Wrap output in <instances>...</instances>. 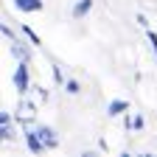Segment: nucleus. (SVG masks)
Segmentation results:
<instances>
[{
  "label": "nucleus",
  "mask_w": 157,
  "mask_h": 157,
  "mask_svg": "<svg viewBox=\"0 0 157 157\" xmlns=\"http://www.w3.org/2000/svg\"><path fill=\"white\" fill-rule=\"evenodd\" d=\"M25 149H28L31 154H42L48 146H45L42 137H39V132H36V129H28V132H25Z\"/></svg>",
  "instance_id": "2"
},
{
  "label": "nucleus",
  "mask_w": 157,
  "mask_h": 157,
  "mask_svg": "<svg viewBox=\"0 0 157 157\" xmlns=\"http://www.w3.org/2000/svg\"><path fill=\"white\" fill-rule=\"evenodd\" d=\"M90 9H93V0H78V3L73 6V17H76V20H82V17L90 14Z\"/></svg>",
  "instance_id": "6"
},
{
  "label": "nucleus",
  "mask_w": 157,
  "mask_h": 157,
  "mask_svg": "<svg viewBox=\"0 0 157 157\" xmlns=\"http://www.w3.org/2000/svg\"><path fill=\"white\" fill-rule=\"evenodd\" d=\"M124 112H129V104L124 101V98H115V101L107 104V115L109 118H118V115H124Z\"/></svg>",
  "instance_id": "5"
},
{
  "label": "nucleus",
  "mask_w": 157,
  "mask_h": 157,
  "mask_svg": "<svg viewBox=\"0 0 157 157\" xmlns=\"http://www.w3.org/2000/svg\"><path fill=\"white\" fill-rule=\"evenodd\" d=\"M3 124H11V112H0V126Z\"/></svg>",
  "instance_id": "14"
},
{
  "label": "nucleus",
  "mask_w": 157,
  "mask_h": 157,
  "mask_svg": "<svg viewBox=\"0 0 157 157\" xmlns=\"http://www.w3.org/2000/svg\"><path fill=\"white\" fill-rule=\"evenodd\" d=\"M132 129H143V118H140V115H137L135 121H132Z\"/></svg>",
  "instance_id": "15"
},
{
  "label": "nucleus",
  "mask_w": 157,
  "mask_h": 157,
  "mask_svg": "<svg viewBox=\"0 0 157 157\" xmlns=\"http://www.w3.org/2000/svg\"><path fill=\"white\" fill-rule=\"evenodd\" d=\"M28 84H31L28 62H20V65L14 67V90H17V93H28Z\"/></svg>",
  "instance_id": "1"
},
{
  "label": "nucleus",
  "mask_w": 157,
  "mask_h": 157,
  "mask_svg": "<svg viewBox=\"0 0 157 157\" xmlns=\"http://www.w3.org/2000/svg\"><path fill=\"white\" fill-rule=\"evenodd\" d=\"M11 53H14L17 59H20V62H28V56H31V53H28V51H25L23 45H20V42H17V39H14V42H11Z\"/></svg>",
  "instance_id": "7"
},
{
  "label": "nucleus",
  "mask_w": 157,
  "mask_h": 157,
  "mask_svg": "<svg viewBox=\"0 0 157 157\" xmlns=\"http://www.w3.org/2000/svg\"><path fill=\"white\" fill-rule=\"evenodd\" d=\"M23 34L28 36V42H31V45H36V48L42 45V36H39V34H36V31H34L31 25H23Z\"/></svg>",
  "instance_id": "8"
},
{
  "label": "nucleus",
  "mask_w": 157,
  "mask_h": 157,
  "mask_svg": "<svg viewBox=\"0 0 157 157\" xmlns=\"http://www.w3.org/2000/svg\"><path fill=\"white\" fill-rule=\"evenodd\" d=\"M137 23H140L143 28H149V20H146V14H137Z\"/></svg>",
  "instance_id": "16"
},
{
  "label": "nucleus",
  "mask_w": 157,
  "mask_h": 157,
  "mask_svg": "<svg viewBox=\"0 0 157 157\" xmlns=\"http://www.w3.org/2000/svg\"><path fill=\"white\" fill-rule=\"evenodd\" d=\"M36 132H39V137L45 140L48 149H56V146H59V135H56L51 126H36Z\"/></svg>",
  "instance_id": "3"
},
{
  "label": "nucleus",
  "mask_w": 157,
  "mask_h": 157,
  "mask_svg": "<svg viewBox=\"0 0 157 157\" xmlns=\"http://www.w3.org/2000/svg\"><path fill=\"white\" fill-rule=\"evenodd\" d=\"M53 78H56V82H59V84H65V73H62V70H59V67H53Z\"/></svg>",
  "instance_id": "13"
},
{
  "label": "nucleus",
  "mask_w": 157,
  "mask_h": 157,
  "mask_svg": "<svg viewBox=\"0 0 157 157\" xmlns=\"http://www.w3.org/2000/svg\"><path fill=\"white\" fill-rule=\"evenodd\" d=\"M146 36H149V45H151V51H154V59H157V31H149V28H146Z\"/></svg>",
  "instance_id": "10"
},
{
  "label": "nucleus",
  "mask_w": 157,
  "mask_h": 157,
  "mask_svg": "<svg viewBox=\"0 0 157 157\" xmlns=\"http://www.w3.org/2000/svg\"><path fill=\"white\" fill-rule=\"evenodd\" d=\"M0 137H3L6 143H9L11 137H14V129H11V124H3V129H0Z\"/></svg>",
  "instance_id": "9"
},
{
  "label": "nucleus",
  "mask_w": 157,
  "mask_h": 157,
  "mask_svg": "<svg viewBox=\"0 0 157 157\" xmlns=\"http://www.w3.org/2000/svg\"><path fill=\"white\" fill-rule=\"evenodd\" d=\"M0 31H3V36H6V39H9V42H14V39H17V36H14V34H11V28H9V25H6V23H3V28H0Z\"/></svg>",
  "instance_id": "12"
},
{
  "label": "nucleus",
  "mask_w": 157,
  "mask_h": 157,
  "mask_svg": "<svg viewBox=\"0 0 157 157\" xmlns=\"http://www.w3.org/2000/svg\"><path fill=\"white\" fill-rule=\"evenodd\" d=\"M14 9H17V11H23V14L42 11V0H14Z\"/></svg>",
  "instance_id": "4"
},
{
  "label": "nucleus",
  "mask_w": 157,
  "mask_h": 157,
  "mask_svg": "<svg viewBox=\"0 0 157 157\" xmlns=\"http://www.w3.org/2000/svg\"><path fill=\"white\" fill-rule=\"evenodd\" d=\"M65 90H67L70 95H76L78 90H82V84H78V82H73V78H70V82H65Z\"/></svg>",
  "instance_id": "11"
}]
</instances>
